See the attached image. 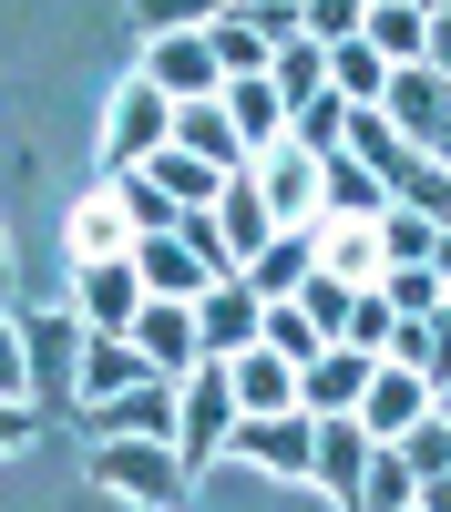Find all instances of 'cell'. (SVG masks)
I'll use <instances>...</instances> for the list:
<instances>
[{
  "label": "cell",
  "mask_w": 451,
  "mask_h": 512,
  "mask_svg": "<svg viewBox=\"0 0 451 512\" xmlns=\"http://www.w3.org/2000/svg\"><path fill=\"white\" fill-rule=\"evenodd\" d=\"M134 349H144V369H154V379H185V369L205 359V338H195V308H185V297H144V318H134Z\"/></svg>",
  "instance_id": "9c48e42d"
},
{
  "label": "cell",
  "mask_w": 451,
  "mask_h": 512,
  "mask_svg": "<svg viewBox=\"0 0 451 512\" xmlns=\"http://www.w3.org/2000/svg\"><path fill=\"white\" fill-rule=\"evenodd\" d=\"M369 379H380V359H369V349H318V359L298 369V410L339 420V410H359V400H369Z\"/></svg>",
  "instance_id": "30bf717a"
},
{
  "label": "cell",
  "mask_w": 451,
  "mask_h": 512,
  "mask_svg": "<svg viewBox=\"0 0 451 512\" xmlns=\"http://www.w3.org/2000/svg\"><path fill=\"white\" fill-rule=\"evenodd\" d=\"M318 216H359V226H380V216H390V185L339 144V154H318Z\"/></svg>",
  "instance_id": "4fadbf2b"
},
{
  "label": "cell",
  "mask_w": 451,
  "mask_h": 512,
  "mask_svg": "<svg viewBox=\"0 0 451 512\" xmlns=\"http://www.w3.org/2000/svg\"><path fill=\"white\" fill-rule=\"evenodd\" d=\"M31 441V400H0V451H21Z\"/></svg>",
  "instance_id": "b9f144b4"
},
{
  "label": "cell",
  "mask_w": 451,
  "mask_h": 512,
  "mask_svg": "<svg viewBox=\"0 0 451 512\" xmlns=\"http://www.w3.org/2000/svg\"><path fill=\"white\" fill-rule=\"evenodd\" d=\"M359 31H369V0H308V41L339 52V41H359Z\"/></svg>",
  "instance_id": "f35d334b"
},
{
  "label": "cell",
  "mask_w": 451,
  "mask_h": 512,
  "mask_svg": "<svg viewBox=\"0 0 451 512\" xmlns=\"http://www.w3.org/2000/svg\"><path fill=\"white\" fill-rule=\"evenodd\" d=\"M400 461H410V472H451V420H410V431H400Z\"/></svg>",
  "instance_id": "74e56055"
},
{
  "label": "cell",
  "mask_w": 451,
  "mask_h": 512,
  "mask_svg": "<svg viewBox=\"0 0 451 512\" xmlns=\"http://www.w3.org/2000/svg\"><path fill=\"white\" fill-rule=\"evenodd\" d=\"M390 328H400V308H390L380 287H359V308H349V338H339V349H369V359H390Z\"/></svg>",
  "instance_id": "d590c367"
},
{
  "label": "cell",
  "mask_w": 451,
  "mask_h": 512,
  "mask_svg": "<svg viewBox=\"0 0 451 512\" xmlns=\"http://www.w3.org/2000/svg\"><path fill=\"white\" fill-rule=\"evenodd\" d=\"M134 277H144V297H185V308L216 287V267H205L185 236H134Z\"/></svg>",
  "instance_id": "7c38bea8"
},
{
  "label": "cell",
  "mask_w": 451,
  "mask_h": 512,
  "mask_svg": "<svg viewBox=\"0 0 451 512\" xmlns=\"http://www.w3.org/2000/svg\"><path fill=\"white\" fill-rule=\"evenodd\" d=\"M369 52H380L390 72L431 62V0H369Z\"/></svg>",
  "instance_id": "44dd1931"
},
{
  "label": "cell",
  "mask_w": 451,
  "mask_h": 512,
  "mask_svg": "<svg viewBox=\"0 0 451 512\" xmlns=\"http://www.w3.org/2000/svg\"><path fill=\"white\" fill-rule=\"evenodd\" d=\"M134 379H154L134 338H103V328L82 338V390H72V400H113V390H134Z\"/></svg>",
  "instance_id": "7402d4cb"
},
{
  "label": "cell",
  "mask_w": 451,
  "mask_h": 512,
  "mask_svg": "<svg viewBox=\"0 0 451 512\" xmlns=\"http://www.w3.org/2000/svg\"><path fill=\"white\" fill-rule=\"evenodd\" d=\"M369 451H380V441H369V420H359V410H339V420H318V461H308V472H318L328 492H339V502H359V482H369Z\"/></svg>",
  "instance_id": "2e32d148"
},
{
  "label": "cell",
  "mask_w": 451,
  "mask_h": 512,
  "mask_svg": "<svg viewBox=\"0 0 451 512\" xmlns=\"http://www.w3.org/2000/svg\"><path fill=\"white\" fill-rule=\"evenodd\" d=\"M359 420H369V441H400L410 420H431V379H421V369H400V359H380V379H369Z\"/></svg>",
  "instance_id": "5bb4252c"
},
{
  "label": "cell",
  "mask_w": 451,
  "mask_h": 512,
  "mask_svg": "<svg viewBox=\"0 0 451 512\" xmlns=\"http://www.w3.org/2000/svg\"><path fill=\"white\" fill-rule=\"evenodd\" d=\"M226 379H236V410L246 420H257V410H298V359H277V349H236Z\"/></svg>",
  "instance_id": "ffe728a7"
},
{
  "label": "cell",
  "mask_w": 451,
  "mask_h": 512,
  "mask_svg": "<svg viewBox=\"0 0 451 512\" xmlns=\"http://www.w3.org/2000/svg\"><path fill=\"white\" fill-rule=\"evenodd\" d=\"M349 113H359V103H339V93H308L298 113H287V144H298V154H339V144H349Z\"/></svg>",
  "instance_id": "f1b7e54d"
},
{
  "label": "cell",
  "mask_w": 451,
  "mask_h": 512,
  "mask_svg": "<svg viewBox=\"0 0 451 512\" xmlns=\"http://www.w3.org/2000/svg\"><path fill=\"white\" fill-rule=\"evenodd\" d=\"M410 512H421V502H410Z\"/></svg>",
  "instance_id": "c3c4849f"
},
{
  "label": "cell",
  "mask_w": 451,
  "mask_h": 512,
  "mask_svg": "<svg viewBox=\"0 0 451 512\" xmlns=\"http://www.w3.org/2000/svg\"><path fill=\"white\" fill-rule=\"evenodd\" d=\"M93 482L123 492V502H144V512H185V492H195L175 441H93Z\"/></svg>",
  "instance_id": "7a4b0ae2"
},
{
  "label": "cell",
  "mask_w": 451,
  "mask_h": 512,
  "mask_svg": "<svg viewBox=\"0 0 451 512\" xmlns=\"http://www.w3.org/2000/svg\"><path fill=\"white\" fill-rule=\"evenodd\" d=\"M318 236V267H339L349 287H380L390 277V256H380V226H359V216H328V226H308Z\"/></svg>",
  "instance_id": "d6986e66"
},
{
  "label": "cell",
  "mask_w": 451,
  "mask_h": 512,
  "mask_svg": "<svg viewBox=\"0 0 451 512\" xmlns=\"http://www.w3.org/2000/svg\"><path fill=\"white\" fill-rule=\"evenodd\" d=\"M195 338H205V359H236V349H267V297L246 287V277H216L195 297Z\"/></svg>",
  "instance_id": "5b68a950"
},
{
  "label": "cell",
  "mask_w": 451,
  "mask_h": 512,
  "mask_svg": "<svg viewBox=\"0 0 451 512\" xmlns=\"http://www.w3.org/2000/svg\"><path fill=\"white\" fill-rule=\"evenodd\" d=\"M236 379H226V359H195L185 379H175V461L185 472H216V451H226V431H236Z\"/></svg>",
  "instance_id": "6da1fadb"
},
{
  "label": "cell",
  "mask_w": 451,
  "mask_h": 512,
  "mask_svg": "<svg viewBox=\"0 0 451 512\" xmlns=\"http://www.w3.org/2000/svg\"><path fill=\"white\" fill-rule=\"evenodd\" d=\"M21 318V349H31V410L41 400H72L82 390V338H93V328H82V308H11Z\"/></svg>",
  "instance_id": "3957f363"
},
{
  "label": "cell",
  "mask_w": 451,
  "mask_h": 512,
  "mask_svg": "<svg viewBox=\"0 0 451 512\" xmlns=\"http://www.w3.org/2000/svg\"><path fill=\"white\" fill-rule=\"evenodd\" d=\"M267 349H277V359H298V369H308V359L328 349V338L308 328V308H298V297H267Z\"/></svg>",
  "instance_id": "e575fe53"
},
{
  "label": "cell",
  "mask_w": 451,
  "mask_h": 512,
  "mask_svg": "<svg viewBox=\"0 0 451 512\" xmlns=\"http://www.w3.org/2000/svg\"><path fill=\"white\" fill-rule=\"evenodd\" d=\"M144 82H154V93H175V103H205V93H226V72H216V41H205V31H164L154 52H144Z\"/></svg>",
  "instance_id": "ba28073f"
},
{
  "label": "cell",
  "mask_w": 451,
  "mask_h": 512,
  "mask_svg": "<svg viewBox=\"0 0 451 512\" xmlns=\"http://www.w3.org/2000/svg\"><path fill=\"white\" fill-rule=\"evenodd\" d=\"M72 246H82V267H93V256H134V216H123V195H93L72 216Z\"/></svg>",
  "instance_id": "f546056e"
},
{
  "label": "cell",
  "mask_w": 451,
  "mask_h": 512,
  "mask_svg": "<svg viewBox=\"0 0 451 512\" xmlns=\"http://www.w3.org/2000/svg\"><path fill=\"white\" fill-rule=\"evenodd\" d=\"M328 93H339V103H380V93H390V62L369 52V31L328 52Z\"/></svg>",
  "instance_id": "4316f807"
},
{
  "label": "cell",
  "mask_w": 451,
  "mask_h": 512,
  "mask_svg": "<svg viewBox=\"0 0 451 512\" xmlns=\"http://www.w3.org/2000/svg\"><path fill=\"white\" fill-rule=\"evenodd\" d=\"M236 0H134V31L164 41V31H205V21H226Z\"/></svg>",
  "instance_id": "d6a6232c"
},
{
  "label": "cell",
  "mask_w": 451,
  "mask_h": 512,
  "mask_svg": "<svg viewBox=\"0 0 451 512\" xmlns=\"http://www.w3.org/2000/svg\"><path fill=\"white\" fill-rule=\"evenodd\" d=\"M410 502H421V472L400 461V441H380V451H369V482H359V502H349V512H410Z\"/></svg>",
  "instance_id": "484cf974"
},
{
  "label": "cell",
  "mask_w": 451,
  "mask_h": 512,
  "mask_svg": "<svg viewBox=\"0 0 451 512\" xmlns=\"http://www.w3.org/2000/svg\"><path fill=\"white\" fill-rule=\"evenodd\" d=\"M72 308H82V328L134 338V318H144V277H134V256H93V267H82V287H72Z\"/></svg>",
  "instance_id": "8992f818"
},
{
  "label": "cell",
  "mask_w": 451,
  "mask_h": 512,
  "mask_svg": "<svg viewBox=\"0 0 451 512\" xmlns=\"http://www.w3.org/2000/svg\"><path fill=\"white\" fill-rule=\"evenodd\" d=\"M308 267H318V236H308V226H287L267 256H246V287H257V297H298Z\"/></svg>",
  "instance_id": "603a6c76"
},
{
  "label": "cell",
  "mask_w": 451,
  "mask_h": 512,
  "mask_svg": "<svg viewBox=\"0 0 451 512\" xmlns=\"http://www.w3.org/2000/svg\"><path fill=\"white\" fill-rule=\"evenodd\" d=\"M441 328H451V297H441Z\"/></svg>",
  "instance_id": "bcb514c9"
},
{
  "label": "cell",
  "mask_w": 451,
  "mask_h": 512,
  "mask_svg": "<svg viewBox=\"0 0 451 512\" xmlns=\"http://www.w3.org/2000/svg\"><path fill=\"white\" fill-rule=\"evenodd\" d=\"M257 185H267V216L277 226H318V154H298V144L257 154Z\"/></svg>",
  "instance_id": "9a60e30c"
},
{
  "label": "cell",
  "mask_w": 451,
  "mask_h": 512,
  "mask_svg": "<svg viewBox=\"0 0 451 512\" xmlns=\"http://www.w3.org/2000/svg\"><path fill=\"white\" fill-rule=\"evenodd\" d=\"M421 512H451V472H431V482H421Z\"/></svg>",
  "instance_id": "7bdbcfd3"
},
{
  "label": "cell",
  "mask_w": 451,
  "mask_h": 512,
  "mask_svg": "<svg viewBox=\"0 0 451 512\" xmlns=\"http://www.w3.org/2000/svg\"><path fill=\"white\" fill-rule=\"evenodd\" d=\"M226 451L267 461V472H308V461H318V410H257V420L226 431Z\"/></svg>",
  "instance_id": "52a82bcc"
},
{
  "label": "cell",
  "mask_w": 451,
  "mask_h": 512,
  "mask_svg": "<svg viewBox=\"0 0 451 512\" xmlns=\"http://www.w3.org/2000/svg\"><path fill=\"white\" fill-rule=\"evenodd\" d=\"M164 144H175V93H154V82L134 72L113 93V134H103V175H134V164H154Z\"/></svg>",
  "instance_id": "277c9868"
},
{
  "label": "cell",
  "mask_w": 451,
  "mask_h": 512,
  "mask_svg": "<svg viewBox=\"0 0 451 512\" xmlns=\"http://www.w3.org/2000/svg\"><path fill=\"white\" fill-rule=\"evenodd\" d=\"M175 144H185L195 164H216V175H246V164H257V154H246V134L226 123V103H216V93H205V103H175Z\"/></svg>",
  "instance_id": "e0dca14e"
},
{
  "label": "cell",
  "mask_w": 451,
  "mask_h": 512,
  "mask_svg": "<svg viewBox=\"0 0 451 512\" xmlns=\"http://www.w3.org/2000/svg\"><path fill=\"white\" fill-rule=\"evenodd\" d=\"M431 277H441V287H451V226H441V246H431Z\"/></svg>",
  "instance_id": "ee69618b"
},
{
  "label": "cell",
  "mask_w": 451,
  "mask_h": 512,
  "mask_svg": "<svg viewBox=\"0 0 451 512\" xmlns=\"http://www.w3.org/2000/svg\"><path fill=\"white\" fill-rule=\"evenodd\" d=\"M226 123H236V134H246V154H277L287 144V93H277V82L267 72H246V82H226Z\"/></svg>",
  "instance_id": "ac0fdd59"
},
{
  "label": "cell",
  "mask_w": 451,
  "mask_h": 512,
  "mask_svg": "<svg viewBox=\"0 0 451 512\" xmlns=\"http://www.w3.org/2000/svg\"><path fill=\"white\" fill-rule=\"evenodd\" d=\"M0 308H11V256H0Z\"/></svg>",
  "instance_id": "f6af8a7d"
},
{
  "label": "cell",
  "mask_w": 451,
  "mask_h": 512,
  "mask_svg": "<svg viewBox=\"0 0 451 512\" xmlns=\"http://www.w3.org/2000/svg\"><path fill=\"white\" fill-rule=\"evenodd\" d=\"M431 246H441L431 216H410V205H390V216H380V256H390V267H431Z\"/></svg>",
  "instance_id": "836d02e7"
},
{
  "label": "cell",
  "mask_w": 451,
  "mask_h": 512,
  "mask_svg": "<svg viewBox=\"0 0 451 512\" xmlns=\"http://www.w3.org/2000/svg\"><path fill=\"white\" fill-rule=\"evenodd\" d=\"M267 82H277V93H287V113H298L308 93H328V41H277V62H267Z\"/></svg>",
  "instance_id": "83f0119b"
},
{
  "label": "cell",
  "mask_w": 451,
  "mask_h": 512,
  "mask_svg": "<svg viewBox=\"0 0 451 512\" xmlns=\"http://www.w3.org/2000/svg\"><path fill=\"white\" fill-rule=\"evenodd\" d=\"M0 400H31V349H21V318L0 308Z\"/></svg>",
  "instance_id": "ab89813d"
},
{
  "label": "cell",
  "mask_w": 451,
  "mask_h": 512,
  "mask_svg": "<svg viewBox=\"0 0 451 512\" xmlns=\"http://www.w3.org/2000/svg\"><path fill=\"white\" fill-rule=\"evenodd\" d=\"M441 390H451V359H441Z\"/></svg>",
  "instance_id": "7dc6e473"
},
{
  "label": "cell",
  "mask_w": 451,
  "mask_h": 512,
  "mask_svg": "<svg viewBox=\"0 0 451 512\" xmlns=\"http://www.w3.org/2000/svg\"><path fill=\"white\" fill-rule=\"evenodd\" d=\"M205 41H216V72H226V82H246V72H267V62H277V41H267L257 21H246V11L205 21Z\"/></svg>",
  "instance_id": "d4e9b609"
},
{
  "label": "cell",
  "mask_w": 451,
  "mask_h": 512,
  "mask_svg": "<svg viewBox=\"0 0 451 512\" xmlns=\"http://www.w3.org/2000/svg\"><path fill=\"white\" fill-rule=\"evenodd\" d=\"M216 226H226V256H236V277H246V256H267L287 226L267 216V185H257V164L246 175H226V195H216Z\"/></svg>",
  "instance_id": "8fae6325"
},
{
  "label": "cell",
  "mask_w": 451,
  "mask_h": 512,
  "mask_svg": "<svg viewBox=\"0 0 451 512\" xmlns=\"http://www.w3.org/2000/svg\"><path fill=\"white\" fill-rule=\"evenodd\" d=\"M154 185L175 195V205H216V195H226V175H216V164H195L185 144H164V154H154Z\"/></svg>",
  "instance_id": "1f68e13d"
},
{
  "label": "cell",
  "mask_w": 451,
  "mask_h": 512,
  "mask_svg": "<svg viewBox=\"0 0 451 512\" xmlns=\"http://www.w3.org/2000/svg\"><path fill=\"white\" fill-rule=\"evenodd\" d=\"M113 195H123V216H134V236H175V216L185 205L154 185V164H134V175H113Z\"/></svg>",
  "instance_id": "4dcf8cb0"
},
{
  "label": "cell",
  "mask_w": 451,
  "mask_h": 512,
  "mask_svg": "<svg viewBox=\"0 0 451 512\" xmlns=\"http://www.w3.org/2000/svg\"><path fill=\"white\" fill-rule=\"evenodd\" d=\"M298 308H308V328L328 338V349H339V338H349V308H359V287H349L339 267H308V277H298Z\"/></svg>",
  "instance_id": "cb8c5ba5"
},
{
  "label": "cell",
  "mask_w": 451,
  "mask_h": 512,
  "mask_svg": "<svg viewBox=\"0 0 451 512\" xmlns=\"http://www.w3.org/2000/svg\"><path fill=\"white\" fill-rule=\"evenodd\" d=\"M236 11L257 21L267 41H298V31H308V0H236Z\"/></svg>",
  "instance_id": "60d3db41"
},
{
  "label": "cell",
  "mask_w": 451,
  "mask_h": 512,
  "mask_svg": "<svg viewBox=\"0 0 451 512\" xmlns=\"http://www.w3.org/2000/svg\"><path fill=\"white\" fill-rule=\"evenodd\" d=\"M380 297H390L400 318H441V297H451V287H441L431 267H390V277H380Z\"/></svg>",
  "instance_id": "8d00e7d4"
}]
</instances>
